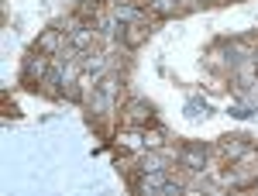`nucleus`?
I'll list each match as a JSON object with an SVG mask.
<instances>
[{
	"label": "nucleus",
	"mask_w": 258,
	"mask_h": 196,
	"mask_svg": "<svg viewBox=\"0 0 258 196\" xmlns=\"http://www.w3.org/2000/svg\"><path fill=\"white\" fill-rule=\"evenodd\" d=\"M251 69H255V76H258V52H251Z\"/></svg>",
	"instance_id": "nucleus-20"
},
{
	"label": "nucleus",
	"mask_w": 258,
	"mask_h": 196,
	"mask_svg": "<svg viewBox=\"0 0 258 196\" xmlns=\"http://www.w3.org/2000/svg\"><path fill=\"white\" fill-rule=\"evenodd\" d=\"M120 141H124V148H138V145H145V138H141L138 131H127V135H120Z\"/></svg>",
	"instance_id": "nucleus-17"
},
{
	"label": "nucleus",
	"mask_w": 258,
	"mask_h": 196,
	"mask_svg": "<svg viewBox=\"0 0 258 196\" xmlns=\"http://www.w3.org/2000/svg\"><path fill=\"white\" fill-rule=\"evenodd\" d=\"M62 45H66V38H62L59 28H45V31L38 35V45H35V48H38V52H45V55H55Z\"/></svg>",
	"instance_id": "nucleus-7"
},
{
	"label": "nucleus",
	"mask_w": 258,
	"mask_h": 196,
	"mask_svg": "<svg viewBox=\"0 0 258 196\" xmlns=\"http://www.w3.org/2000/svg\"><path fill=\"white\" fill-rule=\"evenodd\" d=\"M207 110H210V107H207L203 100H189V103H186V117H203Z\"/></svg>",
	"instance_id": "nucleus-16"
},
{
	"label": "nucleus",
	"mask_w": 258,
	"mask_h": 196,
	"mask_svg": "<svg viewBox=\"0 0 258 196\" xmlns=\"http://www.w3.org/2000/svg\"><path fill=\"white\" fill-rule=\"evenodd\" d=\"M179 4H182V7H197L200 0H179Z\"/></svg>",
	"instance_id": "nucleus-21"
},
{
	"label": "nucleus",
	"mask_w": 258,
	"mask_h": 196,
	"mask_svg": "<svg viewBox=\"0 0 258 196\" xmlns=\"http://www.w3.org/2000/svg\"><path fill=\"white\" fill-rule=\"evenodd\" d=\"M93 24L90 21H73V31H69V38H66V45H69V52H86L90 45H93Z\"/></svg>",
	"instance_id": "nucleus-3"
},
{
	"label": "nucleus",
	"mask_w": 258,
	"mask_h": 196,
	"mask_svg": "<svg viewBox=\"0 0 258 196\" xmlns=\"http://www.w3.org/2000/svg\"><path fill=\"white\" fill-rule=\"evenodd\" d=\"M83 69H86L90 76L97 79L100 73L107 69V55H86V52H83Z\"/></svg>",
	"instance_id": "nucleus-13"
},
{
	"label": "nucleus",
	"mask_w": 258,
	"mask_h": 196,
	"mask_svg": "<svg viewBox=\"0 0 258 196\" xmlns=\"http://www.w3.org/2000/svg\"><path fill=\"white\" fill-rule=\"evenodd\" d=\"M182 11L186 7L179 0H148V14H155V18H176Z\"/></svg>",
	"instance_id": "nucleus-9"
},
{
	"label": "nucleus",
	"mask_w": 258,
	"mask_h": 196,
	"mask_svg": "<svg viewBox=\"0 0 258 196\" xmlns=\"http://www.w3.org/2000/svg\"><path fill=\"white\" fill-rule=\"evenodd\" d=\"M200 4H220V0H200Z\"/></svg>",
	"instance_id": "nucleus-22"
},
{
	"label": "nucleus",
	"mask_w": 258,
	"mask_h": 196,
	"mask_svg": "<svg viewBox=\"0 0 258 196\" xmlns=\"http://www.w3.org/2000/svg\"><path fill=\"white\" fill-rule=\"evenodd\" d=\"M231 114H234V117H248L251 110H248V107H231Z\"/></svg>",
	"instance_id": "nucleus-19"
},
{
	"label": "nucleus",
	"mask_w": 258,
	"mask_h": 196,
	"mask_svg": "<svg viewBox=\"0 0 258 196\" xmlns=\"http://www.w3.org/2000/svg\"><path fill=\"white\" fill-rule=\"evenodd\" d=\"M179 162L189 169V172H203V162H207V148L203 145H186V148H179Z\"/></svg>",
	"instance_id": "nucleus-6"
},
{
	"label": "nucleus",
	"mask_w": 258,
	"mask_h": 196,
	"mask_svg": "<svg viewBox=\"0 0 258 196\" xmlns=\"http://www.w3.org/2000/svg\"><path fill=\"white\" fill-rule=\"evenodd\" d=\"M224 59H227V66H241V62H244V59H251V52H248L244 45H231Z\"/></svg>",
	"instance_id": "nucleus-14"
},
{
	"label": "nucleus",
	"mask_w": 258,
	"mask_h": 196,
	"mask_svg": "<svg viewBox=\"0 0 258 196\" xmlns=\"http://www.w3.org/2000/svg\"><path fill=\"white\" fill-rule=\"evenodd\" d=\"M224 155H227V158H244V155H251V141H248L244 135L224 138Z\"/></svg>",
	"instance_id": "nucleus-8"
},
{
	"label": "nucleus",
	"mask_w": 258,
	"mask_h": 196,
	"mask_svg": "<svg viewBox=\"0 0 258 196\" xmlns=\"http://www.w3.org/2000/svg\"><path fill=\"white\" fill-rule=\"evenodd\" d=\"M114 18L120 24H148V14L141 11V7H127V4H117L114 7Z\"/></svg>",
	"instance_id": "nucleus-10"
},
{
	"label": "nucleus",
	"mask_w": 258,
	"mask_h": 196,
	"mask_svg": "<svg viewBox=\"0 0 258 196\" xmlns=\"http://www.w3.org/2000/svg\"><path fill=\"white\" fill-rule=\"evenodd\" d=\"M48 66H52L48 55L35 48L28 59L21 62V86H41V79H45V73H48Z\"/></svg>",
	"instance_id": "nucleus-2"
},
{
	"label": "nucleus",
	"mask_w": 258,
	"mask_h": 196,
	"mask_svg": "<svg viewBox=\"0 0 258 196\" xmlns=\"http://www.w3.org/2000/svg\"><path fill=\"white\" fill-rule=\"evenodd\" d=\"M41 86H45V93H52V97H59L62 86H66V59H55L48 66V73L41 79Z\"/></svg>",
	"instance_id": "nucleus-4"
},
{
	"label": "nucleus",
	"mask_w": 258,
	"mask_h": 196,
	"mask_svg": "<svg viewBox=\"0 0 258 196\" xmlns=\"http://www.w3.org/2000/svg\"><path fill=\"white\" fill-rule=\"evenodd\" d=\"M127 120L135 124V127H148L152 120H155V110H152V103L148 100L135 97L131 103H127Z\"/></svg>",
	"instance_id": "nucleus-5"
},
{
	"label": "nucleus",
	"mask_w": 258,
	"mask_h": 196,
	"mask_svg": "<svg viewBox=\"0 0 258 196\" xmlns=\"http://www.w3.org/2000/svg\"><path fill=\"white\" fill-rule=\"evenodd\" d=\"M114 97H117V76L107 73L103 79H97L93 97H90V110H93V117H107L110 107H114Z\"/></svg>",
	"instance_id": "nucleus-1"
},
{
	"label": "nucleus",
	"mask_w": 258,
	"mask_h": 196,
	"mask_svg": "<svg viewBox=\"0 0 258 196\" xmlns=\"http://www.w3.org/2000/svg\"><path fill=\"white\" fill-rule=\"evenodd\" d=\"M100 4H103V0H80V21H90V18H97Z\"/></svg>",
	"instance_id": "nucleus-15"
},
{
	"label": "nucleus",
	"mask_w": 258,
	"mask_h": 196,
	"mask_svg": "<svg viewBox=\"0 0 258 196\" xmlns=\"http://www.w3.org/2000/svg\"><path fill=\"white\" fill-rule=\"evenodd\" d=\"M141 172H169V155H145V162H141Z\"/></svg>",
	"instance_id": "nucleus-12"
},
{
	"label": "nucleus",
	"mask_w": 258,
	"mask_h": 196,
	"mask_svg": "<svg viewBox=\"0 0 258 196\" xmlns=\"http://www.w3.org/2000/svg\"><path fill=\"white\" fill-rule=\"evenodd\" d=\"M117 38L124 41L127 48H138L141 41L148 38V31H145V24H124V28L117 31Z\"/></svg>",
	"instance_id": "nucleus-11"
},
{
	"label": "nucleus",
	"mask_w": 258,
	"mask_h": 196,
	"mask_svg": "<svg viewBox=\"0 0 258 196\" xmlns=\"http://www.w3.org/2000/svg\"><path fill=\"white\" fill-rule=\"evenodd\" d=\"M182 193V182H172V179H165V186H162V196H179Z\"/></svg>",
	"instance_id": "nucleus-18"
}]
</instances>
